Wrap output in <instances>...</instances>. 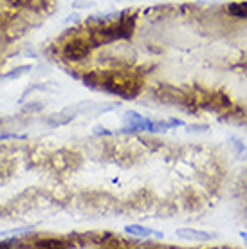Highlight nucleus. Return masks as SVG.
<instances>
[{
    "mask_svg": "<svg viewBox=\"0 0 247 249\" xmlns=\"http://www.w3.org/2000/svg\"><path fill=\"white\" fill-rule=\"evenodd\" d=\"M126 231H128V233H132V235H136V237H150V235H155L152 230H148V228H142V226H137V224L126 226Z\"/></svg>",
    "mask_w": 247,
    "mask_h": 249,
    "instance_id": "6",
    "label": "nucleus"
},
{
    "mask_svg": "<svg viewBox=\"0 0 247 249\" xmlns=\"http://www.w3.org/2000/svg\"><path fill=\"white\" fill-rule=\"evenodd\" d=\"M38 246L40 248H62L63 244L60 240H54V238H45V240H40Z\"/></svg>",
    "mask_w": 247,
    "mask_h": 249,
    "instance_id": "7",
    "label": "nucleus"
},
{
    "mask_svg": "<svg viewBox=\"0 0 247 249\" xmlns=\"http://www.w3.org/2000/svg\"><path fill=\"white\" fill-rule=\"evenodd\" d=\"M240 237H242V238H244V240H246V242H247V233H242Z\"/></svg>",
    "mask_w": 247,
    "mask_h": 249,
    "instance_id": "8",
    "label": "nucleus"
},
{
    "mask_svg": "<svg viewBox=\"0 0 247 249\" xmlns=\"http://www.w3.org/2000/svg\"><path fill=\"white\" fill-rule=\"evenodd\" d=\"M92 42H90V38H71L67 44L63 45V56L67 58V60H72V62H78V60H83L90 54V51H92Z\"/></svg>",
    "mask_w": 247,
    "mask_h": 249,
    "instance_id": "2",
    "label": "nucleus"
},
{
    "mask_svg": "<svg viewBox=\"0 0 247 249\" xmlns=\"http://www.w3.org/2000/svg\"><path fill=\"white\" fill-rule=\"evenodd\" d=\"M98 83H101L112 94H118L128 100L139 96L141 92V80L136 74L128 72H106L103 76H98Z\"/></svg>",
    "mask_w": 247,
    "mask_h": 249,
    "instance_id": "1",
    "label": "nucleus"
},
{
    "mask_svg": "<svg viewBox=\"0 0 247 249\" xmlns=\"http://www.w3.org/2000/svg\"><path fill=\"white\" fill-rule=\"evenodd\" d=\"M177 235L180 238H186V240H210L211 235L210 233H202V231H197V230H179L177 231Z\"/></svg>",
    "mask_w": 247,
    "mask_h": 249,
    "instance_id": "4",
    "label": "nucleus"
},
{
    "mask_svg": "<svg viewBox=\"0 0 247 249\" xmlns=\"http://www.w3.org/2000/svg\"><path fill=\"white\" fill-rule=\"evenodd\" d=\"M228 11L233 17L238 18H247V2H231L228 6Z\"/></svg>",
    "mask_w": 247,
    "mask_h": 249,
    "instance_id": "5",
    "label": "nucleus"
},
{
    "mask_svg": "<svg viewBox=\"0 0 247 249\" xmlns=\"http://www.w3.org/2000/svg\"><path fill=\"white\" fill-rule=\"evenodd\" d=\"M118 29H119V38H130L134 35L136 29V17L130 13H123L118 20Z\"/></svg>",
    "mask_w": 247,
    "mask_h": 249,
    "instance_id": "3",
    "label": "nucleus"
}]
</instances>
